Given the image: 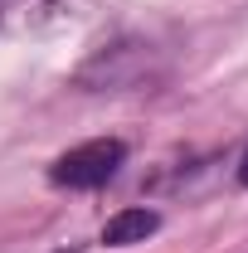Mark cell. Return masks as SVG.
Here are the masks:
<instances>
[{
    "mask_svg": "<svg viewBox=\"0 0 248 253\" xmlns=\"http://www.w3.org/2000/svg\"><path fill=\"white\" fill-rule=\"evenodd\" d=\"M122 156H126V146L117 136H97V141H83V146L63 151L49 175H54V185H68V190H97L117 175Z\"/></svg>",
    "mask_w": 248,
    "mask_h": 253,
    "instance_id": "cell-1",
    "label": "cell"
},
{
    "mask_svg": "<svg viewBox=\"0 0 248 253\" xmlns=\"http://www.w3.org/2000/svg\"><path fill=\"white\" fill-rule=\"evenodd\" d=\"M156 229H161V214H156V210H122V214H112V219H107V229H102V244H107V249L146 244Z\"/></svg>",
    "mask_w": 248,
    "mask_h": 253,
    "instance_id": "cell-2",
    "label": "cell"
},
{
    "mask_svg": "<svg viewBox=\"0 0 248 253\" xmlns=\"http://www.w3.org/2000/svg\"><path fill=\"white\" fill-rule=\"evenodd\" d=\"M239 185H248V151H244V161H239Z\"/></svg>",
    "mask_w": 248,
    "mask_h": 253,
    "instance_id": "cell-3",
    "label": "cell"
},
{
    "mask_svg": "<svg viewBox=\"0 0 248 253\" xmlns=\"http://www.w3.org/2000/svg\"><path fill=\"white\" fill-rule=\"evenodd\" d=\"M0 5H5V0H0Z\"/></svg>",
    "mask_w": 248,
    "mask_h": 253,
    "instance_id": "cell-4",
    "label": "cell"
}]
</instances>
